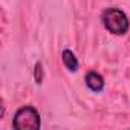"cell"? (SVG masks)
I'll use <instances>...</instances> for the list:
<instances>
[{"label": "cell", "mask_w": 130, "mask_h": 130, "mask_svg": "<svg viewBox=\"0 0 130 130\" xmlns=\"http://www.w3.org/2000/svg\"><path fill=\"white\" fill-rule=\"evenodd\" d=\"M40 125V113L32 106L20 107L12 118V127L17 130H38Z\"/></svg>", "instance_id": "7a4b0ae2"}, {"label": "cell", "mask_w": 130, "mask_h": 130, "mask_svg": "<svg viewBox=\"0 0 130 130\" xmlns=\"http://www.w3.org/2000/svg\"><path fill=\"white\" fill-rule=\"evenodd\" d=\"M101 22L104 28L115 35H124L128 32V28H130L128 17L125 15L124 11L118 8H107L101 15Z\"/></svg>", "instance_id": "6da1fadb"}, {"label": "cell", "mask_w": 130, "mask_h": 130, "mask_svg": "<svg viewBox=\"0 0 130 130\" xmlns=\"http://www.w3.org/2000/svg\"><path fill=\"white\" fill-rule=\"evenodd\" d=\"M84 81H86V86L92 92H101L104 89V78L98 72H93V71L87 72L86 77H84Z\"/></svg>", "instance_id": "3957f363"}, {"label": "cell", "mask_w": 130, "mask_h": 130, "mask_svg": "<svg viewBox=\"0 0 130 130\" xmlns=\"http://www.w3.org/2000/svg\"><path fill=\"white\" fill-rule=\"evenodd\" d=\"M61 60H63V64L66 66V69L69 72H77L78 71V66H80L78 60H77V57L74 55V52L71 49H64L61 52Z\"/></svg>", "instance_id": "277c9868"}, {"label": "cell", "mask_w": 130, "mask_h": 130, "mask_svg": "<svg viewBox=\"0 0 130 130\" xmlns=\"http://www.w3.org/2000/svg\"><path fill=\"white\" fill-rule=\"evenodd\" d=\"M34 80L37 84H41L43 83V64L38 61L35 64V69H34Z\"/></svg>", "instance_id": "5b68a950"}]
</instances>
